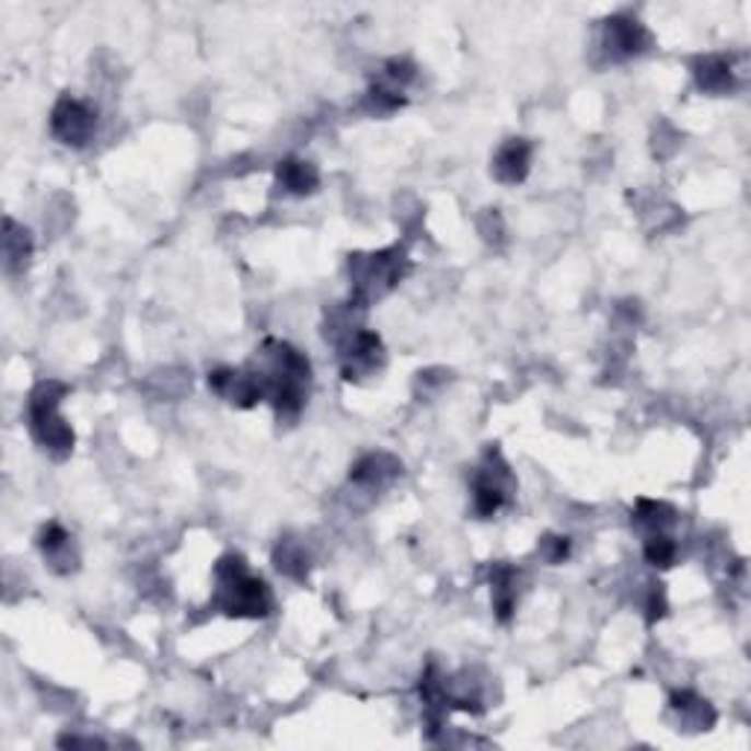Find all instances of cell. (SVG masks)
Wrapping results in <instances>:
<instances>
[{
  "instance_id": "cell-3",
  "label": "cell",
  "mask_w": 751,
  "mask_h": 751,
  "mask_svg": "<svg viewBox=\"0 0 751 751\" xmlns=\"http://www.w3.org/2000/svg\"><path fill=\"white\" fill-rule=\"evenodd\" d=\"M349 279H353V300L356 309H367L376 300H382L400 285L408 274V253L405 247H388L379 253H353L347 262Z\"/></svg>"
},
{
  "instance_id": "cell-14",
  "label": "cell",
  "mask_w": 751,
  "mask_h": 751,
  "mask_svg": "<svg viewBox=\"0 0 751 751\" xmlns=\"http://www.w3.org/2000/svg\"><path fill=\"white\" fill-rule=\"evenodd\" d=\"M669 714L675 716V723L684 731H707L716 723V710L710 707V702L690 693V690H679L669 696Z\"/></svg>"
},
{
  "instance_id": "cell-12",
  "label": "cell",
  "mask_w": 751,
  "mask_h": 751,
  "mask_svg": "<svg viewBox=\"0 0 751 751\" xmlns=\"http://www.w3.org/2000/svg\"><path fill=\"white\" fill-rule=\"evenodd\" d=\"M36 543H38V550H42V555H45L47 564H50V569L59 573V576H68V573H73L77 564H80V555H77L73 538L65 532L59 522H47V525H42Z\"/></svg>"
},
{
  "instance_id": "cell-21",
  "label": "cell",
  "mask_w": 751,
  "mask_h": 751,
  "mask_svg": "<svg viewBox=\"0 0 751 751\" xmlns=\"http://www.w3.org/2000/svg\"><path fill=\"white\" fill-rule=\"evenodd\" d=\"M400 106H405L403 92H394V89H388V85L382 83L370 85V92H367L365 97L367 112H373V115H391V112H396Z\"/></svg>"
},
{
  "instance_id": "cell-9",
  "label": "cell",
  "mask_w": 751,
  "mask_h": 751,
  "mask_svg": "<svg viewBox=\"0 0 751 751\" xmlns=\"http://www.w3.org/2000/svg\"><path fill=\"white\" fill-rule=\"evenodd\" d=\"M209 388L220 400L239 405V408H253V405L265 400V385L258 379L256 367H244V370L218 367V370L209 373Z\"/></svg>"
},
{
  "instance_id": "cell-23",
  "label": "cell",
  "mask_w": 751,
  "mask_h": 751,
  "mask_svg": "<svg viewBox=\"0 0 751 751\" xmlns=\"http://www.w3.org/2000/svg\"><path fill=\"white\" fill-rule=\"evenodd\" d=\"M663 614H667V596H663V587L651 585L649 599H646V620L655 625Z\"/></svg>"
},
{
  "instance_id": "cell-20",
  "label": "cell",
  "mask_w": 751,
  "mask_h": 751,
  "mask_svg": "<svg viewBox=\"0 0 751 751\" xmlns=\"http://www.w3.org/2000/svg\"><path fill=\"white\" fill-rule=\"evenodd\" d=\"M675 555H679V543H675L672 534H649V538H643V558L649 561L651 567H672Z\"/></svg>"
},
{
  "instance_id": "cell-10",
  "label": "cell",
  "mask_w": 751,
  "mask_h": 751,
  "mask_svg": "<svg viewBox=\"0 0 751 751\" xmlns=\"http://www.w3.org/2000/svg\"><path fill=\"white\" fill-rule=\"evenodd\" d=\"M400 473H403L400 459L388 455V452H367L349 470V485L373 494V490H385L394 478H400Z\"/></svg>"
},
{
  "instance_id": "cell-17",
  "label": "cell",
  "mask_w": 751,
  "mask_h": 751,
  "mask_svg": "<svg viewBox=\"0 0 751 751\" xmlns=\"http://www.w3.org/2000/svg\"><path fill=\"white\" fill-rule=\"evenodd\" d=\"M276 183L282 185L288 194H297V197H305V194L317 192L321 185V174L312 162H303V159H282L276 165Z\"/></svg>"
},
{
  "instance_id": "cell-13",
  "label": "cell",
  "mask_w": 751,
  "mask_h": 751,
  "mask_svg": "<svg viewBox=\"0 0 751 751\" xmlns=\"http://www.w3.org/2000/svg\"><path fill=\"white\" fill-rule=\"evenodd\" d=\"M693 77H696L698 89L707 94H731L737 89L733 62L723 54L698 56L696 62H693Z\"/></svg>"
},
{
  "instance_id": "cell-5",
  "label": "cell",
  "mask_w": 751,
  "mask_h": 751,
  "mask_svg": "<svg viewBox=\"0 0 751 751\" xmlns=\"http://www.w3.org/2000/svg\"><path fill=\"white\" fill-rule=\"evenodd\" d=\"M513 490H517V482L511 476V467L505 464L502 452L490 447L473 476V513L478 520H490L511 502Z\"/></svg>"
},
{
  "instance_id": "cell-18",
  "label": "cell",
  "mask_w": 751,
  "mask_h": 751,
  "mask_svg": "<svg viewBox=\"0 0 751 751\" xmlns=\"http://www.w3.org/2000/svg\"><path fill=\"white\" fill-rule=\"evenodd\" d=\"M30 256H33V239H30V232L12 218H7L3 220V265H7V270H10V274L24 270Z\"/></svg>"
},
{
  "instance_id": "cell-2",
  "label": "cell",
  "mask_w": 751,
  "mask_h": 751,
  "mask_svg": "<svg viewBox=\"0 0 751 751\" xmlns=\"http://www.w3.org/2000/svg\"><path fill=\"white\" fill-rule=\"evenodd\" d=\"M211 605L232 620H265L274 611V593L265 585V578L250 573L247 561L230 552L215 564Z\"/></svg>"
},
{
  "instance_id": "cell-16",
  "label": "cell",
  "mask_w": 751,
  "mask_h": 751,
  "mask_svg": "<svg viewBox=\"0 0 751 751\" xmlns=\"http://www.w3.org/2000/svg\"><path fill=\"white\" fill-rule=\"evenodd\" d=\"M675 522H679V511L672 505L655 502V499H640L632 517V525L643 538H649V534H669Z\"/></svg>"
},
{
  "instance_id": "cell-15",
  "label": "cell",
  "mask_w": 751,
  "mask_h": 751,
  "mask_svg": "<svg viewBox=\"0 0 751 751\" xmlns=\"http://www.w3.org/2000/svg\"><path fill=\"white\" fill-rule=\"evenodd\" d=\"M517 578L520 573L508 564H494L490 569V596H494V611L499 623H511L517 611Z\"/></svg>"
},
{
  "instance_id": "cell-8",
  "label": "cell",
  "mask_w": 751,
  "mask_h": 751,
  "mask_svg": "<svg viewBox=\"0 0 751 751\" xmlns=\"http://www.w3.org/2000/svg\"><path fill=\"white\" fill-rule=\"evenodd\" d=\"M651 47L649 30L628 15H611L602 21V50L611 62H628Z\"/></svg>"
},
{
  "instance_id": "cell-6",
  "label": "cell",
  "mask_w": 751,
  "mask_h": 751,
  "mask_svg": "<svg viewBox=\"0 0 751 751\" xmlns=\"http://www.w3.org/2000/svg\"><path fill=\"white\" fill-rule=\"evenodd\" d=\"M382 367H385V347L376 332L356 330L340 340V373L347 382L367 379L379 373Z\"/></svg>"
},
{
  "instance_id": "cell-1",
  "label": "cell",
  "mask_w": 751,
  "mask_h": 751,
  "mask_svg": "<svg viewBox=\"0 0 751 751\" xmlns=\"http://www.w3.org/2000/svg\"><path fill=\"white\" fill-rule=\"evenodd\" d=\"M262 367H256L258 379L265 385V400L274 405L279 420H297L309 400L312 385V361L285 340L267 338L258 349Z\"/></svg>"
},
{
  "instance_id": "cell-4",
  "label": "cell",
  "mask_w": 751,
  "mask_h": 751,
  "mask_svg": "<svg viewBox=\"0 0 751 751\" xmlns=\"http://www.w3.org/2000/svg\"><path fill=\"white\" fill-rule=\"evenodd\" d=\"M65 394H68V385L56 382V379H47V382H38L33 388V394L27 400L30 435L54 459H65V455H71L73 449V429L59 414V403H62Z\"/></svg>"
},
{
  "instance_id": "cell-7",
  "label": "cell",
  "mask_w": 751,
  "mask_h": 751,
  "mask_svg": "<svg viewBox=\"0 0 751 751\" xmlns=\"http://www.w3.org/2000/svg\"><path fill=\"white\" fill-rule=\"evenodd\" d=\"M94 129H97V112L89 103L77 101L71 94H62L50 112V132H54L62 145L85 147L92 141Z\"/></svg>"
},
{
  "instance_id": "cell-11",
  "label": "cell",
  "mask_w": 751,
  "mask_h": 751,
  "mask_svg": "<svg viewBox=\"0 0 751 751\" xmlns=\"http://www.w3.org/2000/svg\"><path fill=\"white\" fill-rule=\"evenodd\" d=\"M532 157L534 147L529 138H508V141L496 150L490 174H494L496 183L520 185L522 180L529 176V171H532Z\"/></svg>"
},
{
  "instance_id": "cell-22",
  "label": "cell",
  "mask_w": 751,
  "mask_h": 751,
  "mask_svg": "<svg viewBox=\"0 0 751 751\" xmlns=\"http://www.w3.org/2000/svg\"><path fill=\"white\" fill-rule=\"evenodd\" d=\"M543 555V558L550 561V564H564L569 555V541L567 538H555V534H546L541 541V550H538Z\"/></svg>"
},
{
  "instance_id": "cell-24",
  "label": "cell",
  "mask_w": 751,
  "mask_h": 751,
  "mask_svg": "<svg viewBox=\"0 0 751 751\" xmlns=\"http://www.w3.org/2000/svg\"><path fill=\"white\" fill-rule=\"evenodd\" d=\"M59 746H106V742L97 740V737H62Z\"/></svg>"
},
{
  "instance_id": "cell-19",
  "label": "cell",
  "mask_w": 751,
  "mask_h": 751,
  "mask_svg": "<svg viewBox=\"0 0 751 751\" xmlns=\"http://www.w3.org/2000/svg\"><path fill=\"white\" fill-rule=\"evenodd\" d=\"M274 564L282 576L293 578V581H305V576H309V555H305V546L300 541H291V538L279 541V546L274 550Z\"/></svg>"
}]
</instances>
